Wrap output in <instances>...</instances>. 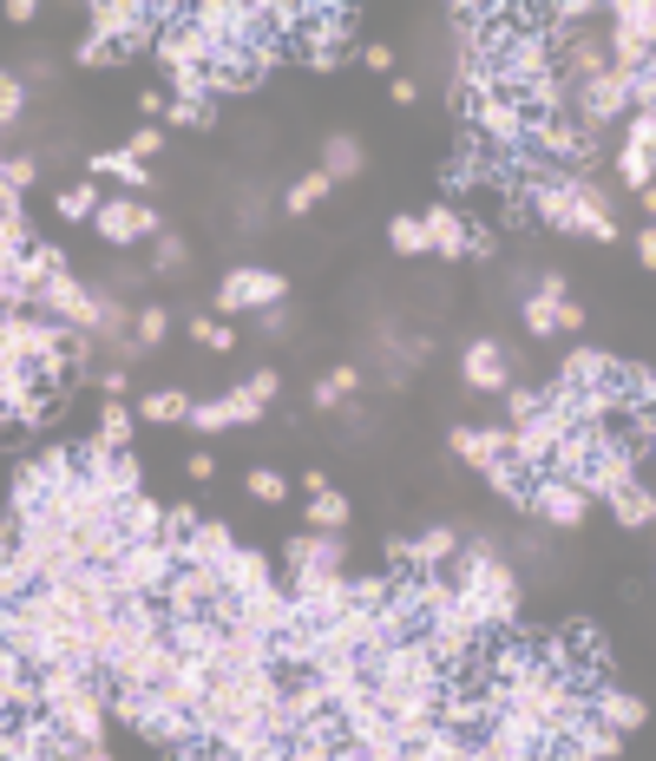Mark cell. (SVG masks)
I'll list each match as a JSON object with an SVG mask.
<instances>
[{
    "label": "cell",
    "instance_id": "cell-39",
    "mask_svg": "<svg viewBox=\"0 0 656 761\" xmlns=\"http://www.w3.org/2000/svg\"><path fill=\"white\" fill-rule=\"evenodd\" d=\"M191 342H204L211 354H230V348H236V336H230L223 322H211V316H198V322H191Z\"/></svg>",
    "mask_w": 656,
    "mask_h": 761
},
{
    "label": "cell",
    "instance_id": "cell-11",
    "mask_svg": "<svg viewBox=\"0 0 656 761\" xmlns=\"http://www.w3.org/2000/svg\"><path fill=\"white\" fill-rule=\"evenodd\" d=\"M532 151L558 164H597V139L578 132L572 119H532Z\"/></svg>",
    "mask_w": 656,
    "mask_h": 761
},
{
    "label": "cell",
    "instance_id": "cell-54",
    "mask_svg": "<svg viewBox=\"0 0 656 761\" xmlns=\"http://www.w3.org/2000/svg\"><path fill=\"white\" fill-rule=\"evenodd\" d=\"M79 761H112V755H105V749H85V755H79Z\"/></svg>",
    "mask_w": 656,
    "mask_h": 761
},
{
    "label": "cell",
    "instance_id": "cell-16",
    "mask_svg": "<svg viewBox=\"0 0 656 761\" xmlns=\"http://www.w3.org/2000/svg\"><path fill=\"white\" fill-rule=\"evenodd\" d=\"M283 558H290V571H342L349 564V545H342V532H295L290 545H283Z\"/></svg>",
    "mask_w": 656,
    "mask_h": 761
},
{
    "label": "cell",
    "instance_id": "cell-21",
    "mask_svg": "<svg viewBox=\"0 0 656 761\" xmlns=\"http://www.w3.org/2000/svg\"><path fill=\"white\" fill-rule=\"evenodd\" d=\"M119 525H125L132 545H151V539H164V505L145 499V492H132V499H119Z\"/></svg>",
    "mask_w": 656,
    "mask_h": 761
},
{
    "label": "cell",
    "instance_id": "cell-34",
    "mask_svg": "<svg viewBox=\"0 0 656 761\" xmlns=\"http://www.w3.org/2000/svg\"><path fill=\"white\" fill-rule=\"evenodd\" d=\"M486 480L499 485V492H506L512 505H525V485H532V473H525L518 460H499V467H486Z\"/></svg>",
    "mask_w": 656,
    "mask_h": 761
},
{
    "label": "cell",
    "instance_id": "cell-43",
    "mask_svg": "<svg viewBox=\"0 0 656 761\" xmlns=\"http://www.w3.org/2000/svg\"><path fill=\"white\" fill-rule=\"evenodd\" d=\"M119 60H125L119 47H105V40H92V33L79 40V67H119Z\"/></svg>",
    "mask_w": 656,
    "mask_h": 761
},
{
    "label": "cell",
    "instance_id": "cell-50",
    "mask_svg": "<svg viewBox=\"0 0 656 761\" xmlns=\"http://www.w3.org/2000/svg\"><path fill=\"white\" fill-rule=\"evenodd\" d=\"M362 60H367V67H374V72H387V67H394V53H387L381 40H374V47H362Z\"/></svg>",
    "mask_w": 656,
    "mask_h": 761
},
{
    "label": "cell",
    "instance_id": "cell-7",
    "mask_svg": "<svg viewBox=\"0 0 656 761\" xmlns=\"http://www.w3.org/2000/svg\"><path fill=\"white\" fill-rule=\"evenodd\" d=\"M211 40L191 27V7H178V20H164V33H158V60L164 72H211Z\"/></svg>",
    "mask_w": 656,
    "mask_h": 761
},
{
    "label": "cell",
    "instance_id": "cell-20",
    "mask_svg": "<svg viewBox=\"0 0 656 761\" xmlns=\"http://www.w3.org/2000/svg\"><path fill=\"white\" fill-rule=\"evenodd\" d=\"M263 584H276V571H270L263 552H243V545H236V552L223 558V591H230V598H250V591H263Z\"/></svg>",
    "mask_w": 656,
    "mask_h": 761
},
{
    "label": "cell",
    "instance_id": "cell-49",
    "mask_svg": "<svg viewBox=\"0 0 656 761\" xmlns=\"http://www.w3.org/2000/svg\"><path fill=\"white\" fill-rule=\"evenodd\" d=\"M538 296H545V302H572V282H565V277H545V282H538Z\"/></svg>",
    "mask_w": 656,
    "mask_h": 761
},
{
    "label": "cell",
    "instance_id": "cell-25",
    "mask_svg": "<svg viewBox=\"0 0 656 761\" xmlns=\"http://www.w3.org/2000/svg\"><path fill=\"white\" fill-rule=\"evenodd\" d=\"M92 178H119V184H151V171L139 164V158H132V151H125V144H119V151H99V158H92Z\"/></svg>",
    "mask_w": 656,
    "mask_h": 761
},
{
    "label": "cell",
    "instance_id": "cell-17",
    "mask_svg": "<svg viewBox=\"0 0 656 761\" xmlns=\"http://www.w3.org/2000/svg\"><path fill=\"white\" fill-rule=\"evenodd\" d=\"M236 552V539H230V525L218 519H198V532L178 545V564H204V571H223V558Z\"/></svg>",
    "mask_w": 656,
    "mask_h": 761
},
{
    "label": "cell",
    "instance_id": "cell-32",
    "mask_svg": "<svg viewBox=\"0 0 656 761\" xmlns=\"http://www.w3.org/2000/svg\"><path fill=\"white\" fill-rule=\"evenodd\" d=\"M387 243H394L401 257H421V250H427V223H421V217H394V223H387Z\"/></svg>",
    "mask_w": 656,
    "mask_h": 761
},
{
    "label": "cell",
    "instance_id": "cell-5",
    "mask_svg": "<svg viewBox=\"0 0 656 761\" xmlns=\"http://www.w3.org/2000/svg\"><path fill=\"white\" fill-rule=\"evenodd\" d=\"M33 302L47 309V322H60V329H73V336H92V329H99V289L73 282L67 270L47 282V289H40Z\"/></svg>",
    "mask_w": 656,
    "mask_h": 761
},
{
    "label": "cell",
    "instance_id": "cell-18",
    "mask_svg": "<svg viewBox=\"0 0 656 761\" xmlns=\"http://www.w3.org/2000/svg\"><path fill=\"white\" fill-rule=\"evenodd\" d=\"M421 223H427V250H440V257H473V223L453 204H434Z\"/></svg>",
    "mask_w": 656,
    "mask_h": 761
},
{
    "label": "cell",
    "instance_id": "cell-4",
    "mask_svg": "<svg viewBox=\"0 0 656 761\" xmlns=\"http://www.w3.org/2000/svg\"><path fill=\"white\" fill-rule=\"evenodd\" d=\"M171 571H178V552L151 539V545H125V558H119L105 578H112V591H119V598H164Z\"/></svg>",
    "mask_w": 656,
    "mask_h": 761
},
{
    "label": "cell",
    "instance_id": "cell-53",
    "mask_svg": "<svg viewBox=\"0 0 656 761\" xmlns=\"http://www.w3.org/2000/svg\"><path fill=\"white\" fill-rule=\"evenodd\" d=\"M637 204H644V217H656V184L650 191H637Z\"/></svg>",
    "mask_w": 656,
    "mask_h": 761
},
{
    "label": "cell",
    "instance_id": "cell-38",
    "mask_svg": "<svg viewBox=\"0 0 656 761\" xmlns=\"http://www.w3.org/2000/svg\"><path fill=\"white\" fill-rule=\"evenodd\" d=\"M132 336H139V348L164 342V336H171V316H164V309H139V316H132Z\"/></svg>",
    "mask_w": 656,
    "mask_h": 761
},
{
    "label": "cell",
    "instance_id": "cell-41",
    "mask_svg": "<svg viewBox=\"0 0 656 761\" xmlns=\"http://www.w3.org/2000/svg\"><path fill=\"white\" fill-rule=\"evenodd\" d=\"M243 394H250V401H256V408H270V401H276V394H283V381H276V368H256V374H250V381H243Z\"/></svg>",
    "mask_w": 656,
    "mask_h": 761
},
{
    "label": "cell",
    "instance_id": "cell-30",
    "mask_svg": "<svg viewBox=\"0 0 656 761\" xmlns=\"http://www.w3.org/2000/svg\"><path fill=\"white\" fill-rule=\"evenodd\" d=\"M329 191H335V178H329V171H309L302 184H290V198H283V204H290L295 217H302V210H315V204H322Z\"/></svg>",
    "mask_w": 656,
    "mask_h": 761
},
{
    "label": "cell",
    "instance_id": "cell-6",
    "mask_svg": "<svg viewBox=\"0 0 656 761\" xmlns=\"http://www.w3.org/2000/svg\"><path fill=\"white\" fill-rule=\"evenodd\" d=\"M525 512H538L545 525H584V512H591V492L572 480H558V473H538V480L525 485Z\"/></svg>",
    "mask_w": 656,
    "mask_h": 761
},
{
    "label": "cell",
    "instance_id": "cell-29",
    "mask_svg": "<svg viewBox=\"0 0 656 761\" xmlns=\"http://www.w3.org/2000/svg\"><path fill=\"white\" fill-rule=\"evenodd\" d=\"M191 408H198L191 394H171V388H164V394H145V408H139V414L158 420V427H171V420H191Z\"/></svg>",
    "mask_w": 656,
    "mask_h": 761
},
{
    "label": "cell",
    "instance_id": "cell-13",
    "mask_svg": "<svg viewBox=\"0 0 656 761\" xmlns=\"http://www.w3.org/2000/svg\"><path fill=\"white\" fill-rule=\"evenodd\" d=\"M460 374H466V388L473 394H506L512 388V368H506V348L493 342H466V361H460Z\"/></svg>",
    "mask_w": 656,
    "mask_h": 761
},
{
    "label": "cell",
    "instance_id": "cell-27",
    "mask_svg": "<svg viewBox=\"0 0 656 761\" xmlns=\"http://www.w3.org/2000/svg\"><path fill=\"white\" fill-rule=\"evenodd\" d=\"M342 525H349V499H342L335 485L315 492V499H309V532H342Z\"/></svg>",
    "mask_w": 656,
    "mask_h": 761
},
{
    "label": "cell",
    "instance_id": "cell-23",
    "mask_svg": "<svg viewBox=\"0 0 656 761\" xmlns=\"http://www.w3.org/2000/svg\"><path fill=\"white\" fill-rule=\"evenodd\" d=\"M362 144H355V132H329L322 139V171L335 178V184H349V178H362Z\"/></svg>",
    "mask_w": 656,
    "mask_h": 761
},
{
    "label": "cell",
    "instance_id": "cell-47",
    "mask_svg": "<svg viewBox=\"0 0 656 761\" xmlns=\"http://www.w3.org/2000/svg\"><path fill=\"white\" fill-rule=\"evenodd\" d=\"M178 263H184V237L164 230V237H158V270H178Z\"/></svg>",
    "mask_w": 656,
    "mask_h": 761
},
{
    "label": "cell",
    "instance_id": "cell-22",
    "mask_svg": "<svg viewBox=\"0 0 656 761\" xmlns=\"http://www.w3.org/2000/svg\"><path fill=\"white\" fill-rule=\"evenodd\" d=\"M617 374H624V368H617L610 354H597V348H578V354L565 361V374H558V381H565V388H578V394H584V388H610Z\"/></svg>",
    "mask_w": 656,
    "mask_h": 761
},
{
    "label": "cell",
    "instance_id": "cell-36",
    "mask_svg": "<svg viewBox=\"0 0 656 761\" xmlns=\"http://www.w3.org/2000/svg\"><path fill=\"white\" fill-rule=\"evenodd\" d=\"M164 112H171V126H184V132H204V126H211V99H171Z\"/></svg>",
    "mask_w": 656,
    "mask_h": 761
},
{
    "label": "cell",
    "instance_id": "cell-52",
    "mask_svg": "<svg viewBox=\"0 0 656 761\" xmlns=\"http://www.w3.org/2000/svg\"><path fill=\"white\" fill-rule=\"evenodd\" d=\"M637 257H644V270H656V223L637 237Z\"/></svg>",
    "mask_w": 656,
    "mask_h": 761
},
{
    "label": "cell",
    "instance_id": "cell-28",
    "mask_svg": "<svg viewBox=\"0 0 656 761\" xmlns=\"http://www.w3.org/2000/svg\"><path fill=\"white\" fill-rule=\"evenodd\" d=\"M99 447H112V453H125V440H132V408L125 401H105V414H99V433H92Z\"/></svg>",
    "mask_w": 656,
    "mask_h": 761
},
{
    "label": "cell",
    "instance_id": "cell-35",
    "mask_svg": "<svg viewBox=\"0 0 656 761\" xmlns=\"http://www.w3.org/2000/svg\"><path fill=\"white\" fill-rule=\"evenodd\" d=\"M355 388H362V374H355V368H335V374H322V381H315V408H335V401H342V394H355Z\"/></svg>",
    "mask_w": 656,
    "mask_h": 761
},
{
    "label": "cell",
    "instance_id": "cell-26",
    "mask_svg": "<svg viewBox=\"0 0 656 761\" xmlns=\"http://www.w3.org/2000/svg\"><path fill=\"white\" fill-rule=\"evenodd\" d=\"M525 329H532V342H552V336H565V302H545V296H532V302H525Z\"/></svg>",
    "mask_w": 656,
    "mask_h": 761
},
{
    "label": "cell",
    "instance_id": "cell-37",
    "mask_svg": "<svg viewBox=\"0 0 656 761\" xmlns=\"http://www.w3.org/2000/svg\"><path fill=\"white\" fill-rule=\"evenodd\" d=\"M250 499H263V505H276V499H290V480H283L276 467H256V473H250Z\"/></svg>",
    "mask_w": 656,
    "mask_h": 761
},
{
    "label": "cell",
    "instance_id": "cell-14",
    "mask_svg": "<svg viewBox=\"0 0 656 761\" xmlns=\"http://www.w3.org/2000/svg\"><path fill=\"white\" fill-rule=\"evenodd\" d=\"M453 453L486 473V467L512 460V427H453Z\"/></svg>",
    "mask_w": 656,
    "mask_h": 761
},
{
    "label": "cell",
    "instance_id": "cell-51",
    "mask_svg": "<svg viewBox=\"0 0 656 761\" xmlns=\"http://www.w3.org/2000/svg\"><path fill=\"white\" fill-rule=\"evenodd\" d=\"M99 388H105V394L119 401V394H125V368H105V374H99Z\"/></svg>",
    "mask_w": 656,
    "mask_h": 761
},
{
    "label": "cell",
    "instance_id": "cell-40",
    "mask_svg": "<svg viewBox=\"0 0 656 761\" xmlns=\"http://www.w3.org/2000/svg\"><path fill=\"white\" fill-rule=\"evenodd\" d=\"M27 184H33V158H0V191H13V198H20Z\"/></svg>",
    "mask_w": 656,
    "mask_h": 761
},
{
    "label": "cell",
    "instance_id": "cell-45",
    "mask_svg": "<svg viewBox=\"0 0 656 761\" xmlns=\"http://www.w3.org/2000/svg\"><path fill=\"white\" fill-rule=\"evenodd\" d=\"M191 427H198V433H223V401H198V408H191Z\"/></svg>",
    "mask_w": 656,
    "mask_h": 761
},
{
    "label": "cell",
    "instance_id": "cell-48",
    "mask_svg": "<svg viewBox=\"0 0 656 761\" xmlns=\"http://www.w3.org/2000/svg\"><path fill=\"white\" fill-rule=\"evenodd\" d=\"M158 144H164V132H158V126H145V132H132V144H125V151H132V158L145 164V158L158 151Z\"/></svg>",
    "mask_w": 656,
    "mask_h": 761
},
{
    "label": "cell",
    "instance_id": "cell-8",
    "mask_svg": "<svg viewBox=\"0 0 656 761\" xmlns=\"http://www.w3.org/2000/svg\"><path fill=\"white\" fill-rule=\"evenodd\" d=\"M578 99V119L591 126V139H597V126H610V119H624L630 112V72H604V79H591V86H578L572 92Z\"/></svg>",
    "mask_w": 656,
    "mask_h": 761
},
{
    "label": "cell",
    "instance_id": "cell-31",
    "mask_svg": "<svg viewBox=\"0 0 656 761\" xmlns=\"http://www.w3.org/2000/svg\"><path fill=\"white\" fill-rule=\"evenodd\" d=\"M617 171H624V184H630V191H650V184H656V158H650V151H630V144H624V151H617Z\"/></svg>",
    "mask_w": 656,
    "mask_h": 761
},
{
    "label": "cell",
    "instance_id": "cell-2",
    "mask_svg": "<svg viewBox=\"0 0 656 761\" xmlns=\"http://www.w3.org/2000/svg\"><path fill=\"white\" fill-rule=\"evenodd\" d=\"M466 112H473V139L493 144V151H525V144H532V112H525L512 92L466 99Z\"/></svg>",
    "mask_w": 656,
    "mask_h": 761
},
{
    "label": "cell",
    "instance_id": "cell-46",
    "mask_svg": "<svg viewBox=\"0 0 656 761\" xmlns=\"http://www.w3.org/2000/svg\"><path fill=\"white\" fill-rule=\"evenodd\" d=\"M506 394H512V427H525L538 414V388H506Z\"/></svg>",
    "mask_w": 656,
    "mask_h": 761
},
{
    "label": "cell",
    "instance_id": "cell-3",
    "mask_svg": "<svg viewBox=\"0 0 656 761\" xmlns=\"http://www.w3.org/2000/svg\"><path fill=\"white\" fill-rule=\"evenodd\" d=\"M158 20L164 7H139V0H99L92 7V40L132 53V47H158Z\"/></svg>",
    "mask_w": 656,
    "mask_h": 761
},
{
    "label": "cell",
    "instance_id": "cell-10",
    "mask_svg": "<svg viewBox=\"0 0 656 761\" xmlns=\"http://www.w3.org/2000/svg\"><path fill=\"white\" fill-rule=\"evenodd\" d=\"M342 53H349V13H342V7H309L302 60H309V67H335Z\"/></svg>",
    "mask_w": 656,
    "mask_h": 761
},
{
    "label": "cell",
    "instance_id": "cell-15",
    "mask_svg": "<svg viewBox=\"0 0 656 761\" xmlns=\"http://www.w3.org/2000/svg\"><path fill=\"white\" fill-rule=\"evenodd\" d=\"M99 237H112V243H132V237H158V210L151 204H132V198H112V204H99Z\"/></svg>",
    "mask_w": 656,
    "mask_h": 761
},
{
    "label": "cell",
    "instance_id": "cell-44",
    "mask_svg": "<svg viewBox=\"0 0 656 761\" xmlns=\"http://www.w3.org/2000/svg\"><path fill=\"white\" fill-rule=\"evenodd\" d=\"M20 106H27V92H20V79H13V72H0V126H7V119H13Z\"/></svg>",
    "mask_w": 656,
    "mask_h": 761
},
{
    "label": "cell",
    "instance_id": "cell-1",
    "mask_svg": "<svg viewBox=\"0 0 656 761\" xmlns=\"http://www.w3.org/2000/svg\"><path fill=\"white\" fill-rule=\"evenodd\" d=\"M460 611L480 623V630H506L512 618H518V578L506 571V558H493L486 545H473V552L460 558Z\"/></svg>",
    "mask_w": 656,
    "mask_h": 761
},
{
    "label": "cell",
    "instance_id": "cell-42",
    "mask_svg": "<svg viewBox=\"0 0 656 761\" xmlns=\"http://www.w3.org/2000/svg\"><path fill=\"white\" fill-rule=\"evenodd\" d=\"M250 420H263V408L236 388V394H223V427H250Z\"/></svg>",
    "mask_w": 656,
    "mask_h": 761
},
{
    "label": "cell",
    "instance_id": "cell-33",
    "mask_svg": "<svg viewBox=\"0 0 656 761\" xmlns=\"http://www.w3.org/2000/svg\"><path fill=\"white\" fill-rule=\"evenodd\" d=\"M99 204H105V198H99V184H73V191H60V217H67V223L99 217Z\"/></svg>",
    "mask_w": 656,
    "mask_h": 761
},
{
    "label": "cell",
    "instance_id": "cell-19",
    "mask_svg": "<svg viewBox=\"0 0 656 761\" xmlns=\"http://www.w3.org/2000/svg\"><path fill=\"white\" fill-rule=\"evenodd\" d=\"M591 715H597L604 729H617V735H630V729H637V722H644L650 709H644V702H637V695H630V690H610V683H597V690H591Z\"/></svg>",
    "mask_w": 656,
    "mask_h": 761
},
{
    "label": "cell",
    "instance_id": "cell-24",
    "mask_svg": "<svg viewBox=\"0 0 656 761\" xmlns=\"http://www.w3.org/2000/svg\"><path fill=\"white\" fill-rule=\"evenodd\" d=\"M610 512H617V525H630V532H637V525H650V519H656V492L644 480H630L624 492H610Z\"/></svg>",
    "mask_w": 656,
    "mask_h": 761
},
{
    "label": "cell",
    "instance_id": "cell-12",
    "mask_svg": "<svg viewBox=\"0 0 656 761\" xmlns=\"http://www.w3.org/2000/svg\"><path fill=\"white\" fill-rule=\"evenodd\" d=\"M387 552H394V564H407V571H440V564L460 558V532H453V525H434V532H421V539H394Z\"/></svg>",
    "mask_w": 656,
    "mask_h": 761
},
{
    "label": "cell",
    "instance_id": "cell-9",
    "mask_svg": "<svg viewBox=\"0 0 656 761\" xmlns=\"http://www.w3.org/2000/svg\"><path fill=\"white\" fill-rule=\"evenodd\" d=\"M283 289L290 282L276 277V270H230L218 289V309L223 316H236V309H283Z\"/></svg>",
    "mask_w": 656,
    "mask_h": 761
}]
</instances>
